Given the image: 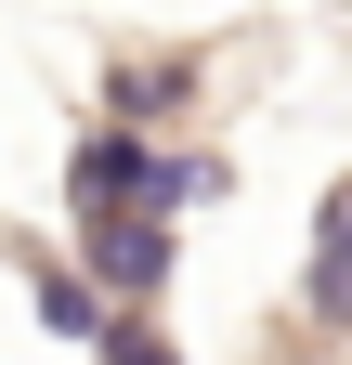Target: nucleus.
Listing matches in <instances>:
<instances>
[{
	"instance_id": "nucleus-1",
	"label": "nucleus",
	"mask_w": 352,
	"mask_h": 365,
	"mask_svg": "<svg viewBox=\"0 0 352 365\" xmlns=\"http://www.w3.org/2000/svg\"><path fill=\"white\" fill-rule=\"evenodd\" d=\"M157 261H170V248H157V222H130V235H105V274H118V287H157Z\"/></svg>"
},
{
	"instance_id": "nucleus-2",
	"label": "nucleus",
	"mask_w": 352,
	"mask_h": 365,
	"mask_svg": "<svg viewBox=\"0 0 352 365\" xmlns=\"http://www.w3.org/2000/svg\"><path fill=\"white\" fill-rule=\"evenodd\" d=\"M105 352H118V365H170V339H144V327H118Z\"/></svg>"
}]
</instances>
